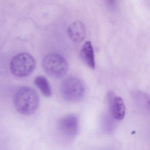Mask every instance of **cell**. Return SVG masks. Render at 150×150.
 <instances>
[{
  "mask_svg": "<svg viewBox=\"0 0 150 150\" xmlns=\"http://www.w3.org/2000/svg\"><path fill=\"white\" fill-rule=\"evenodd\" d=\"M114 1V0H107V1L109 2L110 4H112L113 3Z\"/></svg>",
  "mask_w": 150,
  "mask_h": 150,
  "instance_id": "cell-10",
  "label": "cell"
},
{
  "mask_svg": "<svg viewBox=\"0 0 150 150\" xmlns=\"http://www.w3.org/2000/svg\"><path fill=\"white\" fill-rule=\"evenodd\" d=\"M39 103V99L38 93L31 87L25 86L20 88L15 94V108L21 114H32L38 109Z\"/></svg>",
  "mask_w": 150,
  "mask_h": 150,
  "instance_id": "cell-1",
  "label": "cell"
},
{
  "mask_svg": "<svg viewBox=\"0 0 150 150\" xmlns=\"http://www.w3.org/2000/svg\"><path fill=\"white\" fill-rule=\"evenodd\" d=\"M42 66L45 72L55 78L63 77L68 69L66 59L60 54L56 53L46 55L42 60Z\"/></svg>",
  "mask_w": 150,
  "mask_h": 150,
  "instance_id": "cell-3",
  "label": "cell"
},
{
  "mask_svg": "<svg viewBox=\"0 0 150 150\" xmlns=\"http://www.w3.org/2000/svg\"><path fill=\"white\" fill-rule=\"evenodd\" d=\"M61 92L63 98L69 102H77L83 98L85 88L79 79L68 77L63 80L61 85Z\"/></svg>",
  "mask_w": 150,
  "mask_h": 150,
  "instance_id": "cell-4",
  "label": "cell"
},
{
  "mask_svg": "<svg viewBox=\"0 0 150 150\" xmlns=\"http://www.w3.org/2000/svg\"><path fill=\"white\" fill-rule=\"evenodd\" d=\"M35 67V59L27 53L17 54L12 58L10 63L11 72L18 77H24L31 75Z\"/></svg>",
  "mask_w": 150,
  "mask_h": 150,
  "instance_id": "cell-2",
  "label": "cell"
},
{
  "mask_svg": "<svg viewBox=\"0 0 150 150\" xmlns=\"http://www.w3.org/2000/svg\"><path fill=\"white\" fill-rule=\"evenodd\" d=\"M68 36L75 43L82 42L86 35V29L83 23L81 21H75L69 26L67 30Z\"/></svg>",
  "mask_w": 150,
  "mask_h": 150,
  "instance_id": "cell-7",
  "label": "cell"
},
{
  "mask_svg": "<svg viewBox=\"0 0 150 150\" xmlns=\"http://www.w3.org/2000/svg\"><path fill=\"white\" fill-rule=\"evenodd\" d=\"M34 83L40 91L46 97H49L52 95V90L49 82L43 76H38L34 79Z\"/></svg>",
  "mask_w": 150,
  "mask_h": 150,
  "instance_id": "cell-9",
  "label": "cell"
},
{
  "mask_svg": "<svg viewBox=\"0 0 150 150\" xmlns=\"http://www.w3.org/2000/svg\"><path fill=\"white\" fill-rule=\"evenodd\" d=\"M107 99L112 118L116 120H123L126 113V107L122 98L110 91L107 93Z\"/></svg>",
  "mask_w": 150,
  "mask_h": 150,
  "instance_id": "cell-6",
  "label": "cell"
},
{
  "mask_svg": "<svg viewBox=\"0 0 150 150\" xmlns=\"http://www.w3.org/2000/svg\"><path fill=\"white\" fill-rule=\"evenodd\" d=\"M58 127L63 135L68 138L76 137L79 132V120L75 115H68L63 117L59 122Z\"/></svg>",
  "mask_w": 150,
  "mask_h": 150,
  "instance_id": "cell-5",
  "label": "cell"
},
{
  "mask_svg": "<svg viewBox=\"0 0 150 150\" xmlns=\"http://www.w3.org/2000/svg\"><path fill=\"white\" fill-rule=\"evenodd\" d=\"M82 61L92 69L95 68V56L93 47L90 41L85 42L81 48L79 53Z\"/></svg>",
  "mask_w": 150,
  "mask_h": 150,
  "instance_id": "cell-8",
  "label": "cell"
}]
</instances>
